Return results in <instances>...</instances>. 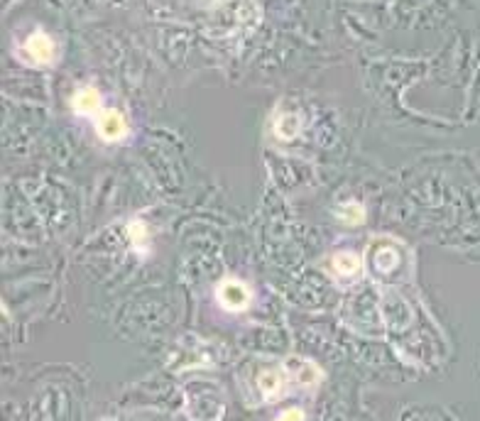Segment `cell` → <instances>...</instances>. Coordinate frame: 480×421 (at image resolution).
Masks as SVG:
<instances>
[{
	"instance_id": "cell-1",
	"label": "cell",
	"mask_w": 480,
	"mask_h": 421,
	"mask_svg": "<svg viewBox=\"0 0 480 421\" xmlns=\"http://www.w3.org/2000/svg\"><path fill=\"white\" fill-rule=\"evenodd\" d=\"M370 262L375 267V272L380 275H390L395 270H400L405 265V247L397 245L393 240H375V245L370 243Z\"/></svg>"
},
{
	"instance_id": "cell-2",
	"label": "cell",
	"mask_w": 480,
	"mask_h": 421,
	"mask_svg": "<svg viewBox=\"0 0 480 421\" xmlns=\"http://www.w3.org/2000/svg\"><path fill=\"white\" fill-rule=\"evenodd\" d=\"M218 302L223 304L228 311H242L250 304V292L238 279H228L218 287Z\"/></svg>"
},
{
	"instance_id": "cell-3",
	"label": "cell",
	"mask_w": 480,
	"mask_h": 421,
	"mask_svg": "<svg viewBox=\"0 0 480 421\" xmlns=\"http://www.w3.org/2000/svg\"><path fill=\"white\" fill-rule=\"evenodd\" d=\"M96 130L106 142H115V140H123L125 137L128 123H125L123 113H118V110H103V113L98 115Z\"/></svg>"
},
{
	"instance_id": "cell-4",
	"label": "cell",
	"mask_w": 480,
	"mask_h": 421,
	"mask_svg": "<svg viewBox=\"0 0 480 421\" xmlns=\"http://www.w3.org/2000/svg\"><path fill=\"white\" fill-rule=\"evenodd\" d=\"M25 54L32 64H49L54 59V42L44 32H35L25 44Z\"/></svg>"
},
{
	"instance_id": "cell-5",
	"label": "cell",
	"mask_w": 480,
	"mask_h": 421,
	"mask_svg": "<svg viewBox=\"0 0 480 421\" xmlns=\"http://www.w3.org/2000/svg\"><path fill=\"white\" fill-rule=\"evenodd\" d=\"M331 267H334L336 277H341V279H358V277H361V270H363V262H361V257L353 252H338V255H334V260H331Z\"/></svg>"
},
{
	"instance_id": "cell-6",
	"label": "cell",
	"mask_w": 480,
	"mask_h": 421,
	"mask_svg": "<svg viewBox=\"0 0 480 421\" xmlns=\"http://www.w3.org/2000/svg\"><path fill=\"white\" fill-rule=\"evenodd\" d=\"M289 368H287V373H289V378L297 382V385H302V387H311L314 382L319 380V370H316V365H311V363H306V360H299V358H294V360H289Z\"/></svg>"
},
{
	"instance_id": "cell-7",
	"label": "cell",
	"mask_w": 480,
	"mask_h": 421,
	"mask_svg": "<svg viewBox=\"0 0 480 421\" xmlns=\"http://www.w3.org/2000/svg\"><path fill=\"white\" fill-rule=\"evenodd\" d=\"M71 105H74L76 113L91 115V113H96V110L101 108V96H98L96 88L86 86V88H81V91H76V96H74V101H71Z\"/></svg>"
},
{
	"instance_id": "cell-8",
	"label": "cell",
	"mask_w": 480,
	"mask_h": 421,
	"mask_svg": "<svg viewBox=\"0 0 480 421\" xmlns=\"http://www.w3.org/2000/svg\"><path fill=\"white\" fill-rule=\"evenodd\" d=\"M257 385H260L262 395L272 400V397H279V392H282V375L274 373V370H265L257 378Z\"/></svg>"
},
{
	"instance_id": "cell-9",
	"label": "cell",
	"mask_w": 480,
	"mask_h": 421,
	"mask_svg": "<svg viewBox=\"0 0 480 421\" xmlns=\"http://www.w3.org/2000/svg\"><path fill=\"white\" fill-rule=\"evenodd\" d=\"M338 218L343 220L346 225H361L363 220H366V208L358 201H348L338 208Z\"/></svg>"
},
{
	"instance_id": "cell-10",
	"label": "cell",
	"mask_w": 480,
	"mask_h": 421,
	"mask_svg": "<svg viewBox=\"0 0 480 421\" xmlns=\"http://www.w3.org/2000/svg\"><path fill=\"white\" fill-rule=\"evenodd\" d=\"M274 130H277V137H282V140H292V137L299 132V118H297L294 113H282L277 118Z\"/></svg>"
},
{
	"instance_id": "cell-11",
	"label": "cell",
	"mask_w": 480,
	"mask_h": 421,
	"mask_svg": "<svg viewBox=\"0 0 480 421\" xmlns=\"http://www.w3.org/2000/svg\"><path fill=\"white\" fill-rule=\"evenodd\" d=\"M277 421H304V412L302 409H287Z\"/></svg>"
}]
</instances>
